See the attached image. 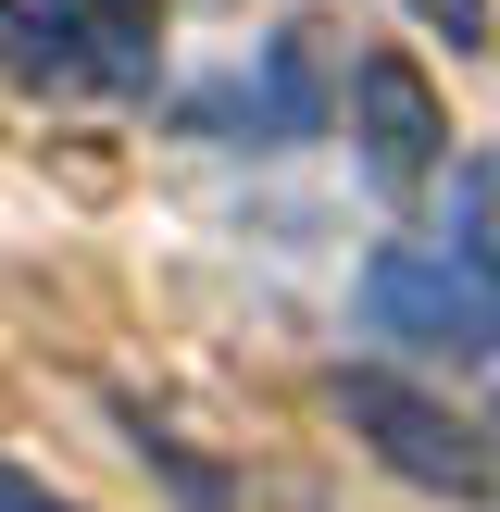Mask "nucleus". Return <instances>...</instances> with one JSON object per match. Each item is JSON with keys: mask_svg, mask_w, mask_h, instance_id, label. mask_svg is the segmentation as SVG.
<instances>
[{"mask_svg": "<svg viewBox=\"0 0 500 512\" xmlns=\"http://www.w3.org/2000/svg\"><path fill=\"white\" fill-rule=\"evenodd\" d=\"M350 138H363L375 188H425V175L450 163V113H438V88H425L400 50H375V63L350 75Z\"/></svg>", "mask_w": 500, "mask_h": 512, "instance_id": "39448f33", "label": "nucleus"}, {"mask_svg": "<svg viewBox=\"0 0 500 512\" xmlns=\"http://www.w3.org/2000/svg\"><path fill=\"white\" fill-rule=\"evenodd\" d=\"M0 512H75V500H50L38 475H13V463H0Z\"/></svg>", "mask_w": 500, "mask_h": 512, "instance_id": "6e6552de", "label": "nucleus"}, {"mask_svg": "<svg viewBox=\"0 0 500 512\" xmlns=\"http://www.w3.org/2000/svg\"><path fill=\"white\" fill-rule=\"evenodd\" d=\"M163 63V0H38L13 25L25 88H150Z\"/></svg>", "mask_w": 500, "mask_h": 512, "instance_id": "7ed1b4c3", "label": "nucleus"}, {"mask_svg": "<svg viewBox=\"0 0 500 512\" xmlns=\"http://www.w3.org/2000/svg\"><path fill=\"white\" fill-rule=\"evenodd\" d=\"M363 325L425 363H500V275L463 238H388L363 263Z\"/></svg>", "mask_w": 500, "mask_h": 512, "instance_id": "f257e3e1", "label": "nucleus"}, {"mask_svg": "<svg viewBox=\"0 0 500 512\" xmlns=\"http://www.w3.org/2000/svg\"><path fill=\"white\" fill-rule=\"evenodd\" d=\"M450 238H463L475 263L500 275V150H475V163L450 175Z\"/></svg>", "mask_w": 500, "mask_h": 512, "instance_id": "423d86ee", "label": "nucleus"}, {"mask_svg": "<svg viewBox=\"0 0 500 512\" xmlns=\"http://www.w3.org/2000/svg\"><path fill=\"white\" fill-rule=\"evenodd\" d=\"M188 125H200V138H250V150H300V138H325V50H313V25L263 38V75L200 88Z\"/></svg>", "mask_w": 500, "mask_h": 512, "instance_id": "20e7f679", "label": "nucleus"}, {"mask_svg": "<svg viewBox=\"0 0 500 512\" xmlns=\"http://www.w3.org/2000/svg\"><path fill=\"white\" fill-rule=\"evenodd\" d=\"M400 13H413L425 38H450V50H488V25H500V0H400Z\"/></svg>", "mask_w": 500, "mask_h": 512, "instance_id": "0eeeda50", "label": "nucleus"}, {"mask_svg": "<svg viewBox=\"0 0 500 512\" xmlns=\"http://www.w3.org/2000/svg\"><path fill=\"white\" fill-rule=\"evenodd\" d=\"M338 413H350V438L388 475H413V488H438V500H488V475H500L488 425H463L438 388H413V375H388V363L338 375Z\"/></svg>", "mask_w": 500, "mask_h": 512, "instance_id": "f03ea898", "label": "nucleus"}]
</instances>
